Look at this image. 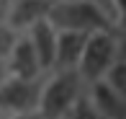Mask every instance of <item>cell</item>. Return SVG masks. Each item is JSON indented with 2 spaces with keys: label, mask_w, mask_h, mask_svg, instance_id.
Wrapping results in <instances>:
<instances>
[{
  "label": "cell",
  "mask_w": 126,
  "mask_h": 119,
  "mask_svg": "<svg viewBox=\"0 0 126 119\" xmlns=\"http://www.w3.org/2000/svg\"><path fill=\"white\" fill-rule=\"evenodd\" d=\"M49 24L57 31H80V34L118 29L116 21L95 0H54L51 13H49Z\"/></svg>",
  "instance_id": "obj_1"
},
{
  "label": "cell",
  "mask_w": 126,
  "mask_h": 119,
  "mask_svg": "<svg viewBox=\"0 0 126 119\" xmlns=\"http://www.w3.org/2000/svg\"><path fill=\"white\" fill-rule=\"evenodd\" d=\"M85 80L77 70H51L49 78L41 83L39 114L44 119H67L75 101L85 93Z\"/></svg>",
  "instance_id": "obj_2"
},
{
  "label": "cell",
  "mask_w": 126,
  "mask_h": 119,
  "mask_svg": "<svg viewBox=\"0 0 126 119\" xmlns=\"http://www.w3.org/2000/svg\"><path fill=\"white\" fill-rule=\"evenodd\" d=\"M118 60V39L116 31H95L88 36L82 49V57L77 62V72L80 78L88 83L103 80V75L108 72V67Z\"/></svg>",
  "instance_id": "obj_3"
},
{
  "label": "cell",
  "mask_w": 126,
  "mask_h": 119,
  "mask_svg": "<svg viewBox=\"0 0 126 119\" xmlns=\"http://www.w3.org/2000/svg\"><path fill=\"white\" fill-rule=\"evenodd\" d=\"M44 78H16L8 75L0 83V117H16L39 111Z\"/></svg>",
  "instance_id": "obj_4"
},
{
  "label": "cell",
  "mask_w": 126,
  "mask_h": 119,
  "mask_svg": "<svg viewBox=\"0 0 126 119\" xmlns=\"http://www.w3.org/2000/svg\"><path fill=\"white\" fill-rule=\"evenodd\" d=\"M54 0H10L8 8V21L16 34H26L31 26H36L39 21H47L51 13Z\"/></svg>",
  "instance_id": "obj_5"
},
{
  "label": "cell",
  "mask_w": 126,
  "mask_h": 119,
  "mask_svg": "<svg viewBox=\"0 0 126 119\" xmlns=\"http://www.w3.org/2000/svg\"><path fill=\"white\" fill-rule=\"evenodd\" d=\"M5 65H8V72L16 78H44L47 75L39 57H36V49H33L31 39L26 34H18L10 54L5 57Z\"/></svg>",
  "instance_id": "obj_6"
},
{
  "label": "cell",
  "mask_w": 126,
  "mask_h": 119,
  "mask_svg": "<svg viewBox=\"0 0 126 119\" xmlns=\"http://www.w3.org/2000/svg\"><path fill=\"white\" fill-rule=\"evenodd\" d=\"M85 93H88L93 109L100 114V119H126V96L111 88L106 80L88 83Z\"/></svg>",
  "instance_id": "obj_7"
},
{
  "label": "cell",
  "mask_w": 126,
  "mask_h": 119,
  "mask_svg": "<svg viewBox=\"0 0 126 119\" xmlns=\"http://www.w3.org/2000/svg\"><path fill=\"white\" fill-rule=\"evenodd\" d=\"M88 36L90 34H80V31H57V49H54L51 70H77Z\"/></svg>",
  "instance_id": "obj_8"
},
{
  "label": "cell",
  "mask_w": 126,
  "mask_h": 119,
  "mask_svg": "<svg viewBox=\"0 0 126 119\" xmlns=\"http://www.w3.org/2000/svg\"><path fill=\"white\" fill-rule=\"evenodd\" d=\"M26 36L31 39L33 49H36V57L41 62L44 72H51V67H54V49H57V29L47 18V21H39L36 26H31L26 31Z\"/></svg>",
  "instance_id": "obj_9"
},
{
  "label": "cell",
  "mask_w": 126,
  "mask_h": 119,
  "mask_svg": "<svg viewBox=\"0 0 126 119\" xmlns=\"http://www.w3.org/2000/svg\"><path fill=\"white\" fill-rule=\"evenodd\" d=\"M103 80H106L111 88H116L121 96H126V62L116 60L111 67H108V72L103 75Z\"/></svg>",
  "instance_id": "obj_10"
},
{
  "label": "cell",
  "mask_w": 126,
  "mask_h": 119,
  "mask_svg": "<svg viewBox=\"0 0 126 119\" xmlns=\"http://www.w3.org/2000/svg\"><path fill=\"white\" fill-rule=\"evenodd\" d=\"M67 119H100V114L93 109V104H90L88 93H82V96H80V98L75 101V106L70 109Z\"/></svg>",
  "instance_id": "obj_11"
},
{
  "label": "cell",
  "mask_w": 126,
  "mask_h": 119,
  "mask_svg": "<svg viewBox=\"0 0 126 119\" xmlns=\"http://www.w3.org/2000/svg\"><path fill=\"white\" fill-rule=\"evenodd\" d=\"M16 39H18V34L10 29L8 24H0V60H5L10 54V49H13Z\"/></svg>",
  "instance_id": "obj_12"
},
{
  "label": "cell",
  "mask_w": 126,
  "mask_h": 119,
  "mask_svg": "<svg viewBox=\"0 0 126 119\" xmlns=\"http://www.w3.org/2000/svg\"><path fill=\"white\" fill-rule=\"evenodd\" d=\"M113 5V18H116V26H124L126 24V0H111Z\"/></svg>",
  "instance_id": "obj_13"
},
{
  "label": "cell",
  "mask_w": 126,
  "mask_h": 119,
  "mask_svg": "<svg viewBox=\"0 0 126 119\" xmlns=\"http://www.w3.org/2000/svg\"><path fill=\"white\" fill-rule=\"evenodd\" d=\"M116 39H118V60L126 62V24L116 29Z\"/></svg>",
  "instance_id": "obj_14"
},
{
  "label": "cell",
  "mask_w": 126,
  "mask_h": 119,
  "mask_svg": "<svg viewBox=\"0 0 126 119\" xmlns=\"http://www.w3.org/2000/svg\"><path fill=\"white\" fill-rule=\"evenodd\" d=\"M5 119H44L39 111H28V114H16V117H5Z\"/></svg>",
  "instance_id": "obj_15"
},
{
  "label": "cell",
  "mask_w": 126,
  "mask_h": 119,
  "mask_svg": "<svg viewBox=\"0 0 126 119\" xmlns=\"http://www.w3.org/2000/svg\"><path fill=\"white\" fill-rule=\"evenodd\" d=\"M8 75H10V72H8V65H5V60H0V83H3Z\"/></svg>",
  "instance_id": "obj_16"
},
{
  "label": "cell",
  "mask_w": 126,
  "mask_h": 119,
  "mask_svg": "<svg viewBox=\"0 0 126 119\" xmlns=\"http://www.w3.org/2000/svg\"><path fill=\"white\" fill-rule=\"evenodd\" d=\"M0 119H5V117H0Z\"/></svg>",
  "instance_id": "obj_17"
}]
</instances>
